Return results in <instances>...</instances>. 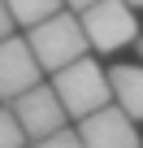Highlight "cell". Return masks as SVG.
I'll list each match as a JSON object with an SVG mask.
<instances>
[{
  "mask_svg": "<svg viewBox=\"0 0 143 148\" xmlns=\"http://www.w3.org/2000/svg\"><path fill=\"white\" fill-rule=\"evenodd\" d=\"M52 87H56L61 105L69 109V118H87V113L113 105V79L91 57H78V61L52 70Z\"/></svg>",
  "mask_w": 143,
  "mask_h": 148,
  "instance_id": "1",
  "label": "cell"
},
{
  "mask_svg": "<svg viewBox=\"0 0 143 148\" xmlns=\"http://www.w3.org/2000/svg\"><path fill=\"white\" fill-rule=\"evenodd\" d=\"M30 48H35V57H39V65L52 74V70H61V65H69V61H78V57H87V48H91V39H87V31H83V18H74V13H52L48 22H39V26H30Z\"/></svg>",
  "mask_w": 143,
  "mask_h": 148,
  "instance_id": "2",
  "label": "cell"
},
{
  "mask_svg": "<svg viewBox=\"0 0 143 148\" xmlns=\"http://www.w3.org/2000/svg\"><path fill=\"white\" fill-rule=\"evenodd\" d=\"M78 18H83V31H87V39H91L96 52H117V48H126L139 35L130 0H96V5H87Z\"/></svg>",
  "mask_w": 143,
  "mask_h": 148,
  "instance_id": "3",
  "label": "cell"
},
{
  "mask_svg": "<svg viewBox=\"0 0 143 148\" xmlns=\"http://www.w3.org/2000/svg\"><path fill=\"white\" fill-rule=\"evenodd\" d=\"M9 109L18 113L26 139H48V135H56V131L65 126V118H69V109L61 105V96H56L52 83H35V87H26L22 96L9 100Z\"/></svg>",
  "mask_w": 143,
  "mask_h": 148,
  "instance_id": "4",
  "label": "cell"
},
{
  "mask_svg": "<svg viewBox=\"0 0 143 148\" xmlns=\"http://www.w3.org/2000/svg\"><path fill=\"white\" fill-rule=\"evenodd\" d=\"M43 74H48V70L39 65L30 39H22V35L0 39V100H13V96H22L26 87L43 83Z\"/></svg>",
  "mask_w": 143,
  "mask_h": 148,
  "instance_id": "5",
  "label": "cell"
},
{
  "mask_svg": "<svg viewBox=\"0 0 143 148\" xmlns=\"http://www.w3.org/2000/svg\"><path fill=\"white\" fill-rule=\"evenodd\" d=\"M78 135L87 148H139V135H134V118L113 100L87 118H78Z\"/></svg>",
  "mask_w": 143,
  "mask_h": 148,
  "instance_id": "6",
  "label": "cell"
},
{
  "mask_svg": "<svg viewBox=\"0 0 143 148\" xmlns=\"http://www.w3.org/2000/svg\"><path fill=\"white\" fill-rule=\"evenodd\" d=\"M108 79H113V100L139 122L143 118V65H113Z\"/></svg>",
  "mask_w": 143,
  "mask_h": 148,
  "instance_id": "7",
  "label": "cell"
},
{
  "mask_svg": "<svg viewBox=\"0 0 143 148\" xmlns=\"http://www.w3.org/2000/svg\"><path fill=\"white\" fill-rule=\"evenodd\" d=\"M9 9H13V18H18V26H39V22H48L52 13H61L65 9V0H9Z\"/></svg>",
  "mask_w": 143,
  "mask_h": 148,
  "instance_id": "8",
  "label": "cell"
},
{
  "mask_svg": "<svg viewBox=\"0 0 143 148\" xmlns=\"http://www.w3.org/2000/svg\"><path fill=\"white\" fill-rule=\"evenodd\" d=\"M26 144V131L18 122V113L9 105H0V148H22Z\"/></svg>",
  "mask_w": 143,
  "mask_h": 148,
  "instance_id": "9",
  "label": "cell"
},
{
  "mask_svg": "<svg viewBox=\"0 0 143 148\" xmlns=\"http://www.w3.org/2000/svg\"><path fill=\"white\" fill-rule=\"evenodd\" d=\"M35 148H87V144H83V135H78V131H65V126H61L56 135L35 139Z\"/></svg>",
  "mask_w": 143,
  "mask_h": 148,
  "instance_id": "10",
  "label": "cell"
},
{
  "mask_svg": "<svg viewBox=\"0 0 143 148\" xmlns=\"http://www.w3.org/2000/svg\"><path fill=\"white\" fill-rule=\"evenodd\" d=\"M13 26H18V18H13V9H9V0H0V39H9Z\"/></svg>",
  "mask_w": 143,
  "mask_h": 148,
  "instance_id": "11",
  "label": "cell"
},
{
  "mask_svg": "<svg viewBox=\"0 0 143 148\" xmlns=\"http://www.w3.org/2000/svg\"><path fill=\"white\" fill-rule=\"evenodd\" d=\"M87 5H96V0H65V9H74V13H83Z\"/></svg>",
  "mask_w": 143,
  "mask_h": 148,
  "instance_id": "12",
  "label": "cell"
},
{
  "mask_svg": "<svg viewBox=\"0 0 143 148\" xmlns=\"http://www.w3.org/2000/svg\"><path fill=\"white\" fill-rule=\"evenodd\" d=\"M130 5H139V9H143V0H130Z\"/></svg>",
  "mask_w": 143,
  "mask_h": 148,
  "instance_id": "13",
  "label": "cell"
},
{
  "mask_svg": "<svg viewBox=\"0 0 143 148\" xmlns=\"http://www.w3.org/2000/svg\"><path fill=\"white\" fill-rule=\"evenodd\" d=\"M139 57H143V39H139Z\"/></svg>",
  "mask_w": 143,
  "mask_h": 148,
  "instance_id": "14",
  "label": "cell"
}]
</instances>
